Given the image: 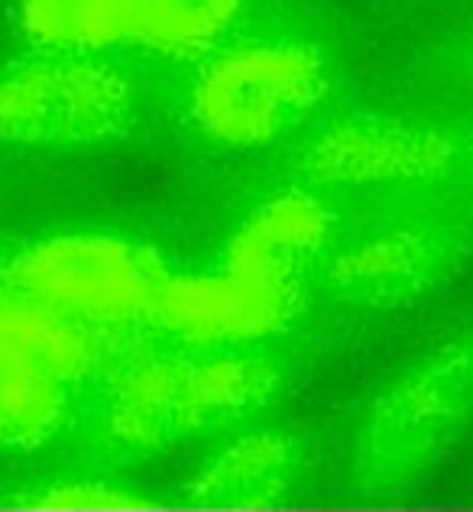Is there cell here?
Masks as SVG:
<instances>
[{"instance_id":"obj_12","label":"cell","mask_w":473,"mask_h":512,"mask_svg":"<svg viewBox=\"0 0 473 512\" xmlns=\"http://www.w3.org/2000/svg\"><path fill=\"white\" fill-rule=\"evenodd\" d=\"M72 383L0 360V451H33L69 425Z\"/></svg>"},{"instance_id":"obj_3","label":"cell","mask_w":473,"mask_h":512,"mask_svg":"<svg viewBox=\"0 0 473 512\" xmlns=\"http://www.w3.org/2000/svg\"><path fill=\"white\" fill-rule=\"evenodd\" d=\"M328 88L321 49L302 39H250L201 59L185 111L205 140L260 150L312 117Z\"/></svg>"},{"instance_id":"obj_1","label":"cell","mask_w":473,"mask_h":512,"mask_svg":"<svg viewBox=\"0 0 473 512\" xmlns=\"http://www.w3.org/2000/svg\"><path fill=\"white\" fill-rule=\"evenodd\" d=\"M282 370L250 350H198L192 357H146L120 370L104 399L101 425L124 451H166L250 419L279 393Z\"/></svg>"},{"instance_id":"obj_6","label":"cell","mask_w":473,"mask_h":512,"mask_svg":"<svg viewBox=\"0 0 473 512\" xmlns=\"http://www.w3.org/2000/svg\"><path fill=\"white\" fill-rule=\"evenodd\" d=\"M299 312V282L256 279L224 266L221 273L162 276L150 325L195 350H250L286 334Z\"/></svg>"},{"instance_id":"obj_4","label":"cell","mask_w":473,"mask_h":512,"mask_svg":"<svg viewBox=\"0 0 473 512\" xmlns=\"http://www.w3.org/2000/svg\"><path fill=\"white\" fill-rule=\"evenodd\" d=\"M473 415V334L435 347L370 402L357 431V480L396 490L435 467Z\"/></svg>"},{"instance_id":"obj_13","label":"cell","mask_w":473,"mask_h":512,"mask_svg":"<svg viewBox=\"0 0 473 512\" xmlns=\"http://www.w3.org/2000/svg\"><path fill=\"white\" fill-rule=\"evenodd\" d=\"M140 0H30L39 49L114 52L137 39Z\"/></svg>"},{"instance_id":"obj_10","label":"cell","mask_w":473,"mask_h":512,"mask_svg":"<svg viewBox=\"0 0 473 512\" xmlns=\"http://www.w3.org/2000/svg\"><path fill=\"white\" fill-rule=\"evenodd\" d=\"M435 269V237L422 231H393L363 240L337 256L331 266V282L344 299L383 305L422 289Z\"/></svg>"},{"instance_id":"obj_14","label":"cell","mask_w":473,"mask_h":512,"mask_svg":"<svg viewBox=\"0 0 473 512\" xmlns=\"http://www.w3.org/2000/svg\"><path fill=\"white\" fill-rule=\"evenodd\" d=\"M4 503L13 506H43V509H124L140 506L143 496L137 490L117 487L104 480H56L7 493Z\"/></svg>"},{"instance_id":"obj_8","label":"cell","mask_w":473,"mask_h":512,"mask_svg":"<svg viewBox=\"0 0 473 512\" xmlns=\"http://www.w3.org/2000/svg\"><path fill=\"white\" fill-rule=\"evenodd\" d=\"M334 234V214L308 188H286L266 198L237 227L224 253V266L256 279L299 282L305 263H312Z\"/></svg>"},{"instance_id":"obj_5","label":"cell","mask_w":473,"mask_h":512,"mask_svg":"<svg viewBox=\"0 0 473 512\" xmlns=\"http://www.w3.org/2000/svg\"><path fill=\"white\" fill-rule=\"evenodd\" d=\"M162 276L166 269L143 244L101 231L30 240L7 263L10 292L94 331L150 321Z\"/></svg>"},{"instance_id":"obj_2","label":"cell","mask_w":473,"mask_h":512,"mask_svg":"<svg viewBox=\"0 0 473 512\" xmlns=\"http://www.w3.org/2000/svg\"><path fill=\"white\" fill-rule=\"evenodd\" d=\"M140 101L111 52L33 49L0 62V146L81 153L124 140Z\"/></svg>"},{"instance_id":"obj_9","label":"cell","mask_w":473,"mask_h":512,"mask_svg":"<svg viewBox=\"0 0 473 512\" xmlns=\"http://www.w3.org/2000/svg\"><path fill=\"white\" fill-rule=\"evenodd\" d=\"M302 448L282 431H247L211 454L188 480L185 496L201 506H269L295 490Z\"/></svg>"},{"instance_id":"obj_7","label":"cell","mask_w":473,"mask_h":512,"mask_svg":"<svg viewBox=\"0 0 473 512\" xmlns=\"http://www.w3.org/2000/svg\"><path fill=\"white\" fill-rule=\"evenodd\" d=\"M454 163L448 133L386 117L337 120L302 153V175L324 188H376L438 179Z\"/></svg>"},{"instance_id":"obj_11","label":"cell","mask_w":473,"mask_h":512,"mask_svg":"<svg viewBox=\"0 0 473 512\" xmlns=\"http://www.w3.org/2000/svg\"><path fill=\"white\" fill-rule=\"evenodd\" d=\"M247 7L250 0H140L133 43L175 62H201L227 43Z\"/></svg>"}]
</instances>
